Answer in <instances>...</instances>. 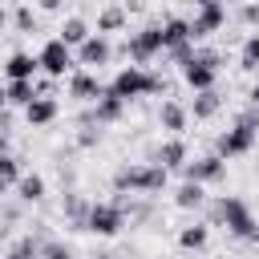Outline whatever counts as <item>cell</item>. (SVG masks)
<instances>
[{"label":"cell","instance_id":"cell-14","mask_svg":"<svg viewBox=\"0 0 259 259\" xmlns=\"http://www.w3.org/2000/svg\"><path fill=\"white\" fill-rule=\"evenodd\" d=\"M36 69H40V61H36L32 53H12V57H8V65H4L8 81H32V77H36Z\"/></svg>","mask_w":259,"mask_h":259},{"label":"cell","instance_id":"cell-11","mask_svg":"<svg viewBox=\"0 0 259 259\" xmlns=\"http://www.w3.org/2000/svg\"><path fill=\"white\" fill-rule=\"evenodd\" d=\"M223 24H227V8H223V0L198 4L194 20H190V40H198V36H210V32H219Z\"/></svg>","mask_w":259,"mask_h":259},{"label":"cell","instance_id":"cell-38","mask_svg":"<svg viewBox=\"0 0 259 259\" xmlns=\"http://www.w3.org/2000/svg\"><path fill=\"white\" fill-rule=\"evenodd\" d=\"M4 24H8V12H4V8H0V28H4Z\"/></svg>","mask_w":259,"mask_h":259},{"label":"cell","instance_id":"cell-34","mask_svg":"<svg viewBox=\"0 0 259 259\" xmlns=\"http://www.w3.org/2000/svg\"><path fill=\"white\" fill-rule=\"evenodd\" d=\"M146 8V0H125V12H142Z\"/></svg>","mask_w":259,"mask_h":259},{"label":"cell","instance_id":"cell-12","mask_svg":"<svg viewBox=\"0 0 259 259\" xmlns=\"http://www.w3.org/2000/svg\"><path fill=\"white\" fill-rule=\"evenodd\" d=\"M109 57H113V49H109V40H105L101 32H97V36L89 32V36H85V40L77 45V61H81L85 69H101V65L109 61Z\"/></svg>","mask_w":259,"mask_h":259},{"label":"cell","instance_id":"cell-29","mask_svg":"<svg viewBox=\"0 0 259 259\" xmlns=\"http://www.w3.org/2000/svg\"><path fill=\"white\" fill-rule=\"evenodd\" d=\"M0 182H4V186H16V182H20V162H16L12 154H0Z\"/></svg>","mask_w":259,"mask_h":259},{"label":"cell","instance_id":"cell-3","mask_svg":"<svg viewBox=\"0 0 259 259\" xmlns=\"http://www.w3.org/2000/svg\"><path fill=\"white\" fill-rule=\"evenodd\" d=\"M109 93L121 97V101H134V97H150V93H166V81L158 73H150L146 65H130L121 69L113 81H109Z\"/></svg>","mask_w":259,"mask_h":259},{"label":"cell","instance_id":"cell-20","mask_svg":"<svg viewBox=\"0 0 259 259\" xmlns=\"http://www.w3.org/2000/svg\"><path fill=\"white\" fill-rule=\"evenodd\" d=\"M186 109L178 105V101H162V109H158V121H162V130H170V134H182L186 130Z\"/></svg>","mask_w":259,"mask_h":259},{"label":"cell","instance_id":"cell-9","mask_svg":"<svg viewBox=\"0 0 259 259\" xmlns=\"http://www.w3.org/2000/svg\"><path fill=\"white\" fill-rule=\"evenodd\" d=\"M182 178H186V182H202V186L223 182V178H227V158L206 154V158H198V162H182Z\"/></svg>","mask_w":259,"mask_h":259},{"label":"cell","instance_id":"cell-36","mask_svg":"<svg viewBox=\"0 0 259 259\" xmlns=\"http://www.w3.org/2000/svg\"><path fill=\"white\" fill-rule=\"evenodd\" d=\"M247 97H251V105H259V85H251V93H247Z\"/></svg>","mask_w":259,"mask_h":259},{"label":"cell","instance_id":"cell-39","mask_svg":"<svg viewBox=\"0 0 259 259\" xmlns=\"http://www.w3.org/2000/svg\"><path fill=\"white\" fill-rule=\"evenodd\" d=\"M4 235H8V227H4V223H0V239H4Z\"/></svg>","mask_w":259,"mask_h":259},{"label":"cell","instance_id":"cell-4","mask_svg":"<svg viewBox=\"0 0 259 259\" xmlns=\"http://www.w3.org/2000/svg\"><path fill=\"white\" fill-rule=\"evenodd\" d=\"M255 138H259V105L243 109L239 121H235V130H227V134L219 138V158H239V154H247V150L255 146Z\"/></svg>","mask_w":259,"mask_h":259},{"label":"cell","instance_id":"cell-26","mask_svg":"<svg viewBox=\"0 0 259 259\" xmlns=\"http://www.w3.org/2000/svg\"><path fill=\"white\" fill-rule=\"evenodd\" d=\"M117 28H125V8H105L97 16V32L105 36V32H117Z\"/></svg>","mask_w":259,"mask_h":259},{"label":"cell","instance_id":"cell-27","mask_svg":"<svg viewBox=\"0 0 259 259\" xmlns=\"http://www.w3.org/2000/svg\"><path fill=\"white\" fill-rule=\"evenodd\" d=\"M8 105H28L32 97H36V89H32V81H8Z\"/></svg>","mask_w":259,"mask_h":259},{"label":"cell","instance_id":"cell-40","mask_svg":"<svg viewBox=\"0 0 259 259\" xmlns=\"http://www.w3.org/2000/svg\"><path fill=\"white\" fill-rule=\"evenodd\" d=\"M93 259H113V255H105V251H101V255H93Z\"/></svg>","mask_w":259,"mask_h":259},{"label":"cell","instance_id":"cell-37","mask_svg":"<svg viewBox=\"0 0 259 259\" xmlns=\"http://www.w3.org/2000/svg\"><path fill=\"white\" fill-rule=\"evenodd\" d=\"M4 109H8V93L0 89V113H4Z\"/></svg>","mask_w":259,"mask_h":259},{"label":"cell","instance_id":"cell-5","mask_svg":"<svg viewBox=\"0 0 259 259\" xmlns=\"http://www.w3.org/2000/svg\"><path fill=\"white\" fill-rule=\"evenodd\" d=\"M219 53H190L182 61V81L198 93V89H214V77H219Z\"/></svg>","mask_w":259,"mask_h":259},{"label":"cell","instance_id":"cell-17","mask_svg":"<svg viewBox=\"0 0 259 259\" xmlns=\"http://www.w3.org/2000/svg\"><path fill=\"white\" fill-rule=\"evenodd\" d=\"M24 117H28V125H49L57 117V101L53 97H32L24 105Z\"/></svg>","mask_w":259,"mask_h":259},{"label":"cell","instance_id":"cell-8","mask_svg":"<svg viewBox=\"0 0 259 259\" xmlns=\"http://www.w3.org/2000/svg\"><path fill=\"white\" fill-rule=\"evenodd\" d=\"M121 227H125V214H121V206H117V202H89L85 231H93V235L109 239V235H117Z\"/></svg>","mask_w":259,"mask_h":259},{"label":"cell","instance_id":"cell-6","mask_svg":"<svg viewBox=\"0 0 259 259\" xmlns=\"http://www.w3.org/2000/svg\"><path fill=\"white\" fill-rule=\"evenodd\" d=\"M162 53H170L178 65L190 57V20H182V16H166L162 24Z\"/></svg>","mask_w":259,"mask_h":259},{"label":"cell","instance_id":"cell-7","mask_svg":"<svg viewBox=\"0 0 259 259\" xmlns=\"http://www.w3.org/2000/svg\"><path fill=\"white\" fill-rule=\"evenodd\" d=\"M158 53H162V28H158V24H146V28L130 32V40H125V57H130L134 65H150Z\"/></svg>","mask_w":259,"mask_h":259},{"label":"cell","instance_id":"cell-30","mask_svg":"<svg viewBox=\"0 0 259 259\" xmlns=\"http://www.w3.org/2000/svg\"><path fill=\"white\" fill-rule=\"evenodd\" d=\"M243 69H247V73L259 69V32H251L247 45H243Z\"/></svg>","mask_w":259,"mask_h":259},{"label":"cell","instance_id":"cell-15","mask_svg":"<svg viewBox=\"0 0 259 259\" xmlns=\"http://www.w3.org/2000/svg\"><path fill=\"white\" fill-rule=\"evenodd\" d=\"M105 89H101V81L93 77V73H73L69 77V97H77V101H97Z\"/></svg>","mask_w":259,"mask_h":259},{"label":"cell","instance_id":"cell-23","mask_svg":"<svg viewBox=\"0 0 259 259\" xmlns=\"http://www.w3.org/2000/svg\"><path fill=\"white\" fill-rule=\"evenodd\" d=\"M16 194H20V202H40L45 198V178L40 174H20Z\"/></svg>","mask_w":259,"mask_h":259},{"label":"cell","instance_id":"cell-19","mask_svg":"<svg viewBox=\"0 0 259 259\" xmlns=\"http://www.w3.org/2000/svg\"><path fill=\"white\" fill-rule=\"evenodd\" d=\"M219 105H223V97H219L214 89H198L186 113H194V117H202V121H206V117H214V113H219Z\"/></svg>","mask_w":259,"mask_h":259},{"label":"cell","instance_id":"cell-24","mask_svg":"<svg viewBox=\"0 0 259 259\" xmlns=\"http://www.w3.org/2000/svg\"><path fill=\"white\" fill-rule=\"evenodd\" d=\"M36 259H77V255H73V247H69V243H61V239L45 235V239L36 243Z\"/></svg>","mask_w":259,"mask_h":259},{"label":"cell","instance_id":"cell-10","mask_svg":"<svg viewBox=\"0 0 259 259\" xmlns=\"http://www.w3.org/2000/svg\"><path fill=\"white\" fill-rule=\"evenodd\" d=\"M36 61H40V69H45L49 77H65V73L73 69V49H69L61 36H53V40L36 53Z\"/></svg>","mask_w":259,"mask_h":259},{"label":"cell","instance_id":"cell-28","mask_svg":"<svg viewBox=\"0 0 259 259\" xmlns=\"http://www.w3.org/2000/svg\"><path fill=\"white\" fill-rule=\"evenodd\" d=\"M36 243H40V239L24 235V239H16V243H12V247H8L0 259H36Z\"/></svg>","mask_w":259,"mask_h":259},{"label":"cell","instance_id":"cell-13","mask_svg":"<svg viewBox=\"0 0 259 259\" xmlns=\"http://www.w3.org/2000/svg\"><path fill=\"white\" fill-rule=\"evenodd\" d=\"M121 113H125V101L105 89V93L93 101V113H85V121H93V125H113V121H121Z\"/></svg>","mask_w":259,"mask_h":259},{"label":"cell","instance_id":"cell-18","mask_svg":"<svg viewBox=\"0 0 259 259\" xmlns=\"http://www.w3.org/2000/svg\"><path fill=\"white\" fill-rule=\"evenodd\" d=\"M202 202H206L202 182H182V186L174 190V206H178V210H198Z\"/></svg>","mask_w":259,"mask_h":259},{"label":"cell","instance_id":"cell-31","mask_svg":"<svg viewBox=\"0 0 259 259\" xmlns=\"http://www.w3.org/2000/svg\"><path fill=\"white\" fill-rule=\"evenodd\" d=\"M101 142V125H93V121H81V134H77V146L81 150H93Z\"/></svg>","mask_w":259,"mask_h":259},{"label":"cell","instance_id":"cell-2","mask_svg":"<svg viewBox=\"0 0 259 259\" xmlns=\"http://www.w3.org/2000/svg\"><path fill=\"white\" fill-rule=\"evenodd\" d=\"M210 214H214V223H223L235 239H243V243H259V219L251 214V206H247L243 198H219Z\"/></svg>","mask_w":259,"mask_h":259},{"label":"cell","instance_id":"cell-32","mask_svg":"<svg viewBox=\"0 0 259 259\" xmlns=\"http://www.w3.org/2000/svg\"><path fill=\"white\" fill-rule=\"evenodd\" d=\"M12 20H16V28H20V32H36V16H32V8H16V16H12Z\"/></svg>","mask_w":259,"mask_h":259},{"label":"cell","instance_id":"cell-25","mask_svg":"<svg viewBox=\"0 0 259 259\" xmlns=\"http://www.w3.org/2000/svg\"><path fill=\"white\" fill-rule=\"evenodd\" d=\"M85 36H89V24H85L81 16H69V20L61 24V40H65L69 49H77V45H81Z\"/></svg>","mask_w":259,"mask_h":259},{"label":"cell","instance_id":"cell-1","mask_svg":"<svg viewBox=\"0 0 259 259\" xmlns=\"http://www.w3.org/2000/svg\"><path fill=\"white\" fill-rule=\"evenodd\" d=\"M166 166H158V162H138V166H121L117 174H113V190H125V194H158V190H166Z\"/></svg>","mask_w":259,"mask_h":259},{"label":"cell","instance_id":"cell-33","mask_svg":"<svg viewBox=\"0 0 259 259\" xmlns=\"http://www.w3.org/2000/svg\"><path fill=\"white\" fill-rule=\"evenodd\" d=\"M243 24H251V28H259V0L243 8Z\"/></svg>","mask_w":259,"mask_h":259},{"label":"cell","instance_id":"cell-42","mask_svg":"<svg viewBox=\"0 0 259 259\" xmlns=\"http://www.w3.org/2000/svg\"><path fill=\"white\" fill-rule=\"evenodd\" d=\"M4 190H8V186H4V182H0V198H4Z\"/></svg>","mask_w":259,"mask_h":259},{"label":"cell","instance_id":"cell-21","mask_svg":"<svg viewBox=\"0 0 259 259\" xmlns=\"http://www.w3.org/2000/svg\"><path fill=\"white\" fill-rule=\"evenodd\" d=\"M61 210H65V219H69V227H77V231H85V214H89V202L77 194V190H69L65 194V202H61Z\"/></svg>","mask_w":259,"mask_h":259},{"label":"cell","instance_id":"cell-16","mask_svg":"<svg viewBox=\"0 0 259 259\" xmlns=\"http://www.w3.org/2000/svg\"><path fill=\"white\" fill-rule=\"evenodd\" d=\"M154 162H158V166H166V170H182V162H186V142H182V138L162 142V146H158V154H154Z\"/></svg>","mask_w":259,"mask_h":259},{"label":"cell","instance_id":"cell-22","mask_svg":"<svg viewBox=\"0 0 259 259\" xmlns=\"http://www.w3.org/2000/svg\"><path fill=\"white\" fill-rule=\"evenodd\" d=\"M206 239H210L206 223H190V227H182V231H178V247H182V251H202V247H206Z\"/></svg>","mask_w":259,"mask_h":259},{"label":"cell","instance_id":"cell-35","mask_svg":"<svg viewBox=\"0 0 259 259\" xmlns=\"http://www.w3.org/2000/svg\"><path fill=\"white\" fill-rule=\"evenodd\" d=\"M61 4H65V0H40V8H45V12H57Z\"/></svg>","mask_w":259,"mask_h":259},{"label":"cell","instance_id":"cell-41","mask_svg":"<svg viewBox=\"0 0 259 259\" xmlns=\"http://www.w3.org/2000/svg\"><path fill=\"white\" fill-rule=\"evenodd\" d=\"M190 4H194V8H198V4H210V0H190Z\"/></svg>","mask_w":259,"mask_h":259}]
</instances>
